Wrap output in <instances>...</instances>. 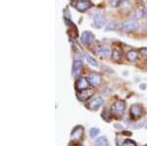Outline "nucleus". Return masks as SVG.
Wrapping results in <instances>:
<instances>
[{
  "label": "nucleus",
  "instance_id": "1",
  "mask_svg": "<svg viewBox=\"0 0 147 146\" xmlns=\"http://www.w3.org/2000/svg\"><path fill=\"white\" fill-rule=\"evenodd\" d=\"M125 109V103L124 100H117L115 103L112 105L111 108V113H113L116 117L121 118L124 115Z\"/></svg>",
  "mask_w": 147,
  "mask_h": 146
},
{
  "label": "nucleus",
  "instance_id": "2",
  "mask_svg": "<svg viewBox=\"0 0 147 146\" xmlns=\"http://www.w3.org/2000/svg\"><path fill=\"white\" fill-rule=\"evenodd\" d=\"M138 28V22L136 19H129L123 23V30L125 32H131L137 30Z\"/></svg>",
  "mask_w": 147,
  "mask_h": 146
},
{
  "label": "nucleus",
  "instance_id": "3",
  "mask_svg": "<svg viewBox=\"0 0 147 146\" xmlns=\"http://www.w3.org/2000/svg\"><path fill=\"white\" fill-rule=\"evenodd\" d=\"M106 22H107V19L103 14L97 13L93 16V26L96 29H102L106 25Z\"/></svg>",
  "mask_w": 147,
  "mask_h": 146
},
{
  "label": "nucleus",
  "instance_id": "4",
  "mask_svg": "<svg viewBox=\"0 0 147 146\" xmlns=\"http://www.w3.org/2000/svg\"><path fill=\"white\" fill-rule=\"evenodd\" d=\"M129 114L134 119H136V120L139 119V118H141L142 115H143V108L139 104L132 105L129 109Z\"/></svg>",
  "mask_w": 147,
  "mask_h": 146
},
{
  "label": "nucleus",
  "instance_id": "5",
  "mask_svg": "<svg viewBox=\"0 0 147 146\" xmlns=\"http://www.w3.org/2000/svg\"><path fill=\"white\" fill-rule=\"evenodd\" d=\"M75 8L79 12H85L91 7V3L88 0H77L74 4Z\"/></svg>",
  "mask_w": 147,
  "mask_h": 146
},
{
  "label": "nucleus",
  "instance_id": "6",
  "mask_svg": "<svg viewBox=\"0 0 147 146\" xmlns=\"http://www.w3.org/2000/svg\"><path fill=\"white\" fill-rule=\"evenodd\" d=\"M84 126H75L73 129V131L71 133V138L75 141H78V140H80L84 136Z\"/></svg>",
  "mask_w": 147,
  "mask_h": 146
},
{
  "label": "nucleus",
  "instance_id": "7",
  "mask_svg": "<svg viewBox=\"0 0 147 146\" xmlns=\"http://www.w3.org/2000/svg\"><path fill=\"white\" fill-rule=\"evenodd\" d=\"M93 49H94V51H95V53L100 55L101 57H108L109 54H110V50H109L108 47L100 43H96L95 45H94Z\"/></svg>",
  "mask_w": 147,
  "mask_h": 146
},
{
  "label": "nucleus",
  "instance_id": "8",
  "mask_svg": "<svg viewBox=\"0 0 147 146\" xmlns=\"http://www.w3.org/2000/svg\"><path fill=\"white\" fill-rule=\"evenodd\" d=\"M103 104V99H102V97H99V96H97V97H94L92 98L88 101V103H87L86 107L88 108L89 110H97L100 106Z\"/></svg>",
  "mask_w": 147,
  "mask_h": 146
},
{
  "label": "nucleus",
  "instance_id": "9",
  "mask_svg": "<svg viewBox=\"0 0 147 146\" xmlns=\"http://www.w3.org/2000/svg\"><path fill=\"white\" fill-rule=\"evenodd\" d=\"M94 94V91L90 88L84 89V90H80L77 92V97L80 101H86L91 97Z\"/></svg>",
  "mask_w": 147,
  "mask_h": 146
},
{
  "label": "nucleus",
  "instance_id": "10",
  "mask_svg": "<svg viewBox=\"0 0 147 146\" xmlns=\"http://www.w3.org/2000/svg\"><path fill=\"white\" fill-rule=\"evenodd\" d=\"M80 39H82V42L84 44V45H89V44L94 40V34H92L91 32L84 30V32L82 34Z\"/></svg>",
  "mask_w": 147,
  "mask_h": 146
},
{
  "label": "nucleus",
  "instance_id": "11",
  "mask_svg": "<svg viewBox=\"0 0 147 146\" xmlns=\"http://www.w3.org/2000/svg\"><path fill=\"white\" fill-rule=\"evenodd\" d=\"M89 85H90V84H89L87 79H85V77H80V79H78L77 81H76V89H77L78 91L87 89Z\"/></svg>",
  "mask_w": 147,
  "mask_h": 146
},
{
  "label": "nucleus",
  "instance_id": "12",
  "mask_svg": "<svg viewBox=\"0 0 147 146\" xmlns=\"http://www.w3.org/2000/svg\"><path fill=\"white\" fill-rule=\"evenodd\" d=\"M82 71V62L80 60H75L73 63L72 75L74 77H79Z\"/></svg>",
  "mask_w": 147,
  "mask_h": 146
},
{
  "label": "nucleus",
  "instance_id": "13",
  "mask_svg": "<svg viewBox=\"0 0 147 146\" xmlns=\"http://www.w3.org/2000/svg\"><path fill=\"white\" fill-rule=\"evenodd\" d=\"M87 81H88L90 85L96 86V85H99V84H100L101 77L99 76L98 74H91V75H89L88 77H87Z\"/></svg>",
  "mask_w": 147,
  "mask_h": 146
},
{
  "label": "nucleus",
  "instance_id": "14",
  "mask_svg": "<svg viewBox=\"0 0 147 146\" xmlns=\"http://www.w3.org/2000/svg\"><path fill=\"white\" fill-rule=\"evenodd\" d=\"M84 58H85V60H86V62L90 66H92V67H98V65H99L98 62H97L92 56L89 55V54H84Z\"/></svg>",
  "mask_w": 147,
  "mask_h": 146
},
{
  "label": "nucleus",
  "instance_id": "15",
  "mask_svg": "<svg viewBox=\"0 0 147 146\" xmlns=\"http://www.w3.org/2000/svg\"><path fill=\"white\" fill-rule=\"evenodd\" d=\"M122 54H123L122 50H121L120 48H118V47H115L112 51V58L114 59V60L118 61L122 58Z\"/></svg>",
  "mask_w": 147,
  "mask_h": 146
},
{
  "label": "nucleus",
  "instance_id": "16",
  "mask_svg": "<svg viewBox=\"0 0 147 146\" xmlns=\"http://www.w3.org/2000/svg\"><path fill=\"white\" fill-rule=\"evenodd\" d=\"M127 58L130 62H134V61H136L137 58H138V52L134 50L129 51V52H127Z\"/></svg>",
  "mask_w": 147,
  "mask_h": 146
},
{
  "label": "nucleus",
  "instance_id": "17",
  "mask_svg": "<svg viewBox=\"0 0 147 146\" xmlns=\"http://www.w3.org/2000/svg\"><path fill=\"white\" fill-rule=\"evenodd\" d=\"M95 145L96 146H108V141L106 139V137L104 136H100L98 137L95 141Z\"/></svg>",
  "mask_w": 147,
  "mask_h": 146
},
{
  "label": "nucleus",
  "instance_id": "18",
  "mask_svg": "<svg viewBox=\"0 0 147 146\" xmlns=\"http://www.w3.org/2000/svg\"><path fill=\"white\" fill-rule=\"evenodd\" d=\"M102 118L105 120L106 122H110L111 118H112V113H109L107 109H105L102 113Z\"/></svg>",
  "mask_w": 147,
  "mask_h": 146
},
{
  "label": "nucleus",
  "instance_id": "19",
  "mask_svg": "<svg viewBox=\"0 0 147 146\" xmlns=\"http://www.w3.org/2000/svg\"><path fill=\"white\" fill-rule=\"evenodd\" d=\"M99 133H100V131H99L98 128H91L89 129V133H90V136L91 137H96L97 135H99Z\"/></svg>",
  "mask_w": 147,
  "mask_h": 146
},
{
  "label": "nucleus",
  "instance_id": "20",
  "mask_svg": "<svg viewBox=\"0 0 147 146\" xmlns=\"http://www.w3.org/2000/svg\"><path fill=\"white\" fill-rule=\"evenodd\" d=\"M125 1H127V0H112V1H111V6L118 7V6L122 5V4Z\"/></svg>",
  "mask_w": 147,
  "mask_h": 146
},
{
  "label": "nucleus",
  "instance_id": "21",
  "mask_svg": "<svg viewBox=\"0 0 147 146\" xmlns=\"http://www.w3.org/2000/svg\"><path fill=\"white\" fill-rule=\"evenodd\" d=\"M122 146H137L136 143L134 142V140L131 139H125L124 142H123Z\"/></svg>",
  "mask_w": 147,
  "mask_h": 146
},
{
  "label": "nucleus",
  "instance_id": "22",
  "mask_svg": "<svg viewBox=\"0 0 147 146\" xmlns=\"http://www.w3.org/2000/svg\"><path fill=\"white\" fill-rule=\"evenodd\" d=\"M140 51H141L142 55H144V56H146V57H147V47H144V48H142Z\"/></svg>",
  "mask_w": 147,
  "mask_h": 146
},
{
  "label": "nucleus",
  "instance_id": "23",
  "mask_svg": "<svg viewBox=\"0 0 147 146\" xmlns=\"http://www.w3.org/2000/svg\"><path fill=\"white\" fill-rule=\"evenodd\" d=\"M140 88L141 89H145L146 88V85H145V84H140Z\"/></svg>",
  "mask_w": 147,
  "mask_h": 146
},
{
  "label": "nucleus",
  "instance_id": "24",
  "mask_svg": "<svg viewBox=\"0 0 147 146\" xmlns=\"http://www.w3.org/2000/svg\"><path fill=\"white\" fill-rule=\"evenodd\" d=\"M145 28H146V29H147V22L145 23Z\"/></svg>",
  "mask_w": 147,
  "mask_h": 146
},
{
  "label": "nucleus",
  "instance_id": "25",
  "mask_svg": "<svg viewBox=\"0 0 147 146\" xmlns=\"http://www.w3.org/2000/svg\"><path fill=\"white\" fill-rule=\"evenodd\" d=\"M76 146H82V145H76Z\"/></svg>",
  "mask_w": 147,
  "mask_h": 146
},
{
  "label": "nucleus",
  "instance_id": "26",
  "mask_svg": "<svg viewBox=\"0 0 147 146\" xmlns=\"http://www.w3.org/2000/svg\"><path fill=\"white\" fill-rule=\"evenodd\" d=\"M146 66H147V61H146Z\"/></svg>",
  "mask_w": 147,
  "mask_h": 146
},
{
  "label": "nucleus",
  "instance_id": "27",
  "mask_svg": "<svg viewBox=\"0 0 147 146\" xmlns=\"http://www.w3.org/2000/svg\"><path fill=\"white\" fill-rule=\"evenodd\" d=\"M146 129H147V124H146Z\"/></svg>",
  "mask_w": 147,
  "mask_h": 146
}]
</instances>
